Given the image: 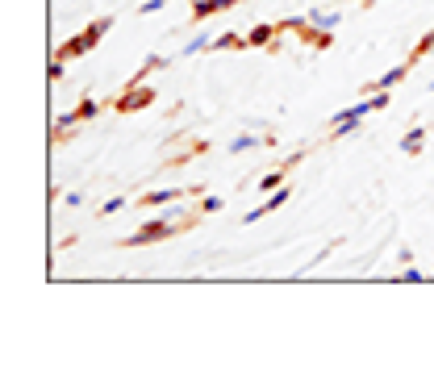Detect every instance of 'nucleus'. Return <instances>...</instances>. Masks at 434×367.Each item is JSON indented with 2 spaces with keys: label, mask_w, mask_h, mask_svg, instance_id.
Masks as SVG:
<instances>
[{
  "label": "nucleus",
  "mask_w": 434,
  "mask_h": 367,
  "mask_svg": "<svg viewBox=\"0 0 434 367\" xmlns=\"http://www.w3.org/2000/svg\"><path fill=\"white\" fill-rule=\"evenodd\" d=\"M122 204H126V200H122V196H113V200H104V204H100V213H117Z\"/></svg>",
  "instance_id": "dca6fc26"
},
{
  "label": "nucleus",
  "mask_w": 434,
  "mask_h": 367,
  "mask_svg": "<svg viewBox=\"0 0 434 367\" xmlns=\"http://www.w3.org/2000/svg\"><path fill=\"white\" fill-rule=\"evenodd\" d=\"M242 0H192V21L201 25V21H209V17H217V13H230V9H238Z\"/></svg>",
  "instance_id": "20e7f679"
},
{
  "label": "nucleus",
  "mask_w": 434,
  "mask_h": 367,
  "mask_svg": "<svg viewBox=\"0 0 434 367\" xmlns=\"http://www.w3.org/2000/svg\"><path fill=\"white\" fill-rule=\"evenodd\" d=\"M192 226H196V217H184V222H176V217H155V222L138 226L134 238H122V246H150V242H163V238H172V234H180V230H192Z\"/></svg>",
  "instance_id": "f03ea898"
},
{
  "label": "nucleus",
  "mask_w": 434,
  "mask_h": 367,
  "mask_svg": "<svg viewBox=\"0 0 434 367\" xmlns=\"http://www.w3.org/2000/svg\"><path fill=\"white\" fill-rule=\"evenodd\" d=\"M284 171H288V167H276V171H267V176L259 180V188H263V192H276V188H284Z\"/></svg>",
  "instance_id": "f8f14e48"
},
{
  "label": "nucleus",
  "mask_w": 434,
  "mask_h": 367,
  "mask_svg": "<svg viewBox=\"0 0 434 367\" xmlns=\"http://www.w3.org/2000/svg\"><path fill=\"white\" fill-rule=\"evenodd\" d=\"M209 50H251V42L242 34H222V38H213Z\"/></svg>",
  "instance_id": "6e6552de"
},
{
  "label": "nucleus",
  "mask_w": 434,
  "mask_h": 367,
  "mask_svg": "<svg viewBox=\"0 0 434 367\" xmlns=\"http://www.w3.org/2000/svg\"><path fill=\"white\" fill-rule=\"evenodd\" d=\"M280 204H288V184H284V188H276V192H271V196H267V200L259 204V209H251V213H247L242 222L251 226V222H259L263 213H276V209H280Z\"/></svg>",
  "instance_id": "423d86ee"
},
{
  "label": "nucleus",
  "mask_w": 434,
  "mask_h": 367,
  "mask_svg": "<svg viewBox=\"0 0 434 367\" xmlns=\"http://www.w3.org/2000/svg\"><path fill=\"white\" fill-rule=\"evenodd\" d=\"M222 209V196H201V213H217Z\"/></svg>",
  "instance_id": "4468645a"
},
{
  "label": "nucleus",
  "mask_w": 434,
  "mask_h": 367,
  "mask_svg": "<svg viewBox=\"0 0 434 367\" xmlns=\"http://www.w3.org/2000/svg\"><path fill=\"white\" fill-rule=\"evenodd\" d=\"M159 9H163V0H150V5H138V13H142V17H146V13H159Z\"/></svg>",
  "instance_id": "f3484780"
},
{
  "label": "nucleus",
  "mask_w": 434,
  "mask_h": 367,
  "mask_svg": "<svg viewBox=\"0 0 434 367\" xmlns=\"http://www.w3.org/2000/svg\"><path fill=\"white\" fill-rule=\"evenodd\" d=\"M263 142H271V138H238V142H234L230 150L238 154V150H247V146H263Z\"/></svg>",
  "instance_id": "2eb2a0df"
},
{
  "label": "nucleus",
  "mask_w": 434,
  "mask_h": 367,
  "mask_svg": "<svg viewBox=\"0 0 434 367\" xmlns=\"http://www.w3.org/2000/svg\"><path fill=\"white\" fill-rule=\"evenodd\" d=\"M422 142H426V130H422V126H413V130L401 138V150H405V154H418V150H422Z\"/></svg>",
  "instance_id": "9b49d317"
},
{
  "label": "nucleus",
  "mask_w": 434,
  "mask_h": 367,
  "mask_svg": "<svg viewBox=\"0 0 434 367\" xmlns=\"http://www.w3.org/2000/svg\"><path fill=\"white\" fill-rule=\"evenodd\" d=\"M108 109H117V113H138V109H150L155 104V88L150 84H126L113 100H104Z\"/></svg>",
  "instance_id": "7ed1b4c3"
},
{
  "label": "nucleus",
  "mask_w": 434,
  "mask_h": 367,
  "mask_svg": "<svg viewBox=\"0 0 434 367\" xmlns=\"http://www.w3.org/2000/svg\"><path fill=\"white\" fill-rule=\"evenodd\" d=\"M108 29H113V17H96V21H92L84 34H76L71 42H63L59 50H54V59H63V63H67V59H80V55H88V50H96V46H100V38H104Z\"/></svg>",
  "instance_id": "f257e3e1"
},
{
  "label": "nucleus",
  "mask_w": 434,
  "mask_h": 367,
  "mask_svg": "<svg viewBox=\"0 0 434 367\" xmlns=\"http://www.w3.org/2000/svg\"><path fill=\"white\" fill-rule=\"evenodd\" d=\"M201 188H159V192H146V196H138V204H168V200H184V196H196Z\"/></svg>",
  "instance_id": "39448f33"
},
{
  "label": "nucleus",
  "mask_w": 434,
  "mask_h": 367,
  "mask_svg": "<svg viewBox=\"0 0 434 367\" xmlns=\"http://www.w3.org/2000/svg\"><path fill=\"white\" fill-rule=\"evenodd\" d=\"M409 71H413V63H409V59H405V63H401V67H393V71H389V75H380V80H376V84H372V88H367V92H389V88H397V84H401V80H405V75H409Z\"/></svg>",
  "instance_id": "0eeeda50"
},
{
  "label": "nucleus",
  "mask_w": 434,
  "mask_h": 367,
  "mask_svg": "<svg viewBox=\"0 0 434 367\" xmlns=\"http://www.w3.org/2000/svg\"><path fill=\"white\" fill-rule=\"evenodd\" d=\"M426 55H434V29H430V34H422V38L413 42V50H409V63H422Z\"/></svg>",
  "instance_id": "1a4fd4ad"
},
{
  "label": "nucleus",
  "mask_w": 434,
  "mask_h": 367,
  "mask_svg": "<svg viewBox=\"0 0 434 367\" xmlns=\"http://www.w3.org/2000/svg\"><path fill=\"white\" fill-rule=\"evenodd\" d=\"M309 21L321 25V29H334V25H339V13H309Z\"/></svg>",
  "instance_id": "ddd939ff"
},
{
  "label": "nucleus",
  "mask_w": 434,
  "mask_h": 367,
  "mask_svg": "<svg viewBox=\"0 0 434 367\" xmlns=\"http://www.w3.org/2000/svg\"><path fill=\"white\" fill-rule=\"evenodd\" d=\"M276 34H280L276 25H255V29L247 34V42H251V46H271V38H276Z\"/></svg>",
  "instance_id": "9d476101"
}]
</instances>
